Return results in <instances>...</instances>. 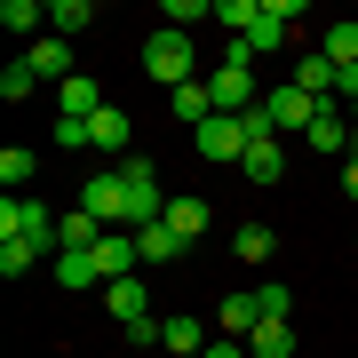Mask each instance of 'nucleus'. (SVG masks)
Wrapping results in <instances>:
<instances>
[{
	"label": "nucleus",
	"mask_w": 358,
	"mask_h": 358,
	"mask_svg": "<svg viewBox=\"0 0 358 358\" xmlns=\"http://www.w3.org/2000/svg\"><path fill=\"white\" fill-rule=\"evenodd\" d=\"M143 72H152V80H159L167 96H176L183 80H199V72H192V32H176V24H159L152 40H143Z\"/></svg>",
	"instance_id": "nucleus-1"
},
{
	"label": "nucleus",
	"mask_w": 358,
	"mask_h": 358,
	"mask_svg": "<svg viewBox=\"0 0 358 358\" xmlns=\"http://www.w3.org/2000/svg\"><path fill=\"white\" fill-rule=\"evenodd\" d=\"M207 96H215V112L247 120V112L263 103V88H255V64H247V56H223V64L207 72Z\"/></svg>",
	"instance_id": "nucleus-2"
},
{
	"label": "nucleus",
	"mask_w": 358,
	"mask_h": 358,
	"mask_svg": "<svg viewBox=\"0 0 358 358\" xmlns=\"http://www.w3.org/2000/svg\"><path fill=\"white\" fill-rule=\"evenodd\" d=\"M120 183H128V231H143V223H159L167 215V192H159V167L152 159H120Z\"/></svg>",
	"instance_id": "nucleus-3"
},
{
	"label": "nucleus",
	"mask_w": 358,
	"mask_h": 358,
	"mask_svg": "<svg viewBox=\"0 0 358 358\" xmlns=\"http://www.w3.org/2000/svg\"><path fill=\"white\" fill-rule=\"evenodd\" d=\"M0 239H32V247L56 255V215H48L32 192H8V199H0Z\"/></svg>",
	"instance_id": "nucleus-4"
},
{
	"label": "nucleus",
	"mask_w": 358,
	"mask_h": 358,
	"mask_svg": "<svg viewBox=\"0 0 358 358\" xmlns=\"http://www.w3.org/2000/svg\"><path fill=\"white\" fill-rule=\"evenodd\" d=\"M263 112H271V128H279V136H310V120H319L327 103L303 96V88L287 80V88H263Z\"/></svg>",
	"instance_id": "nucleus-5"
},
{
	"label": "nucleus",
	"mask_w": 358,
	"mask_h": 358,
	"mask_svg": "<svg viewBox=\"0 0 358 358\" xmlns=\"http://www.w3.org/2000/svg\"><path fill=\"white\" fill-rule=\"evenodd\" d=\"M80 207H88L103 231H120V223H128V183H120V167H103V176L80 183Z\"/></svg>",
	"instance_id": "nucleus-6"
},
{
	"label": "nucleus",
	"mask_w": 358,
	"mask_h": 358,
	"mask_svg": "<svg viewBox=\"0 0 358 358\" xmlns=\"http://www.w3.org/2000/svg\"><path fill=\"white\" fill-rule=\"evenodd\" d=\"M199 159H247V120L215 112V120L199 128Z\"/></svg>",
	"instance_id": "nucleus-7"
},
{
	"label": "nucleus",
	"mask_w": 358,
	"mask_h": 358,
	"mask_svg": "<svg viewBox=\"0 0 358 358\" xmlns=\"http://www.w3.org/2000/svg\"><path fill=\"white\" fill-rule=\"evenodd\" d=\"M136 231H103V239H96V271H103V287H112V279H136Z\"/></svg>",
	"instance_id": "nucleus-8"
},
{
	"label": "nucleus",
	"mask_w": 358,
	"mask_h": 358,
	"mask_svg": "<svg viewBox=\"0 0 358 358\" xmlns=\"http://www.w3.org/2000/svg\"><path fill=\"white\" fill-rule=\"evenodd\" d=\"M128 143H136V120L120 112V103H103V112L88 120V152H120L128 159Z\"/></svg>",
	"instance_id": "nucleus-9"
},
{
	"label": "nucleus",
	"mask_w": 358,
	"mask_h": 358,
	"mask_svg": "<svg viewBox=\"0 0 358 358\" xmlns=\"http://www.w3.org/2000/svg\"><path fill=\"white\" fill-rule=\"evenodd\" d=\"M24 64H32L40 80H56V88L80 72V64H72V40H56V32H40V40H32V48H24Z\"/></svg>",
	"instance_id": "nucleus-10"
},
{
	"label": "nucleus",
	"mask_w": 358,
	"mask_h": 358,
	"mask_svg": "<svg viewBox=\"0 0 358 358\" xmlns=\"http://www.w3.org/2000/svg\"><path fill=\"white\" fill-rule=\"evenodd\" d=\"M103 310H112V319L120 327H152V303H143V279H112V287H103Z\"/></svg>",
	"instance_id": "nucleus-11"
},
{
	"label": "nucleus",
	"mask_w": 358,
	"mask_h": 358,
	"mask_svg": "<svg viewBox=\"0 0 358 358\" xmlns=\"http://www.w3.org/2000/svg\"><path fill=\"white\" fill-rule=\"evenodd\" d=\"M303 143H310V152H358V128L334 112V103H327V112L310 120V136H303Z\"/></svg>",
	"instance_id": "nucleus-12"
},
{
	"label": "nucleus",
	"mask_w": 358,
	"mask_h": 358,
	"mask_svg": "<svg viewBox=\"0 0 358 358\" xmlns=\"http://www.w3.org/2000/svg\"><path fill=\"white\" fill-rule=\"evenodd\" d=\"M199 350H207L199 319H159V358H199Z\"/></svg>",
	"instance_id": "nucleus-13"
},
{
	"label": "nucleus",
	"mask_w": 358,
	"mask_h": 358,
	"mask_svg": "<svg viewBox=\"0 0 358 358\" xmlns=\"http://www.w3.org/2000/svg\"><path fill=\"white\" fill-rule=\"evenodd\" d=\"M263 327V303H255V287H239V294H223V334L231 343H247V334Z\"/></svg>",
	"instance_id": "nucleus-14"
},
{
	"label": "nucleus",
	"mask_w": 358,
	"mask_h": 358,
	"mask_svg": "<svg viewBox=\"0 0 358 358\" xmlns=\"http://www.w3.org/2000/svg\"><path fill=\"white\" fill-rule=\"evenodd\" d=\"M56 103H64V120H96V112H103V88H96L88 72H72L64 88H56Z\"/></svg>",
	"instance_id": "nucleus-15"
},
{
	"label": "nucleus",
	"mask_w": 358,
	"mask_h": 358,
	"mask_svg": "<svg viewBox=\"0 0 358 358\" xmlns=\"http://www.w3.org/2000/svg\"><path fill=\"white\" fill-rule=\"evenodd\" d=\"M247 358H294V319H263L247 334Z\"/></svg>",
	"instance_id": "nucleus-16"
},
{
	"label": "nucleus",
	"mask_w": 358,
	"mask_h": 358,
	"mask_svg": "<svg viewBox=\"0 0 358 358\" xmlns=\"http://www.w3.org/2000/svg\"><path fill=\"white\" fill-rule=\"evenodd\" d=\"M159 223L176 231L183 247H192V239H207V199H167V215H159Z\"/></svg>",
	"instance_id": "nucleus-17"
},
{
	"label": "nucleus",
	"mask_w": 358,
	"mask_h": 358,
	"mask_svg": "<svg viewBox=\"0 0 358 358\" xmlns=\"http://www.w3.org/2000/svg\"><path fill=\"white\" fill-rule=\"evenodd\" d=\"M0 24H8L16 40H40L48 32V8H40V0H0Z\"/></svg>",
	"instance_id": "nucleus-18"
},
{
	"label": "nucleus",
	"mask_w": 358,
	"mask_h": 358,
	"mask_svg": "<svg viewBox=\"0 0 358 358\" xmlns=\"http://www.w3.org/2000/svg\"><path fill=\"white\" fill-rule=\"evenodd\" d=\"M239 167H247V183H263V192H271V183L287 176V152H279V143H247Z\"/></svg>",
	"instance_id": "nucleus-19"
},
{
	"label": "nucleus",
	"mask_w": 358,
	"mask_h": 358,
	"mask_svg": "<svg viewBox=\"0 0 358 358\" xmlns=\"http://www.w3.org/2000/svg\"><path fill=\"white\" fill-rule=\"evenodd\" d=\"M103 239V223L88 215V207H72V215H56V255H64V247H96Z\"/></svg>",
	"instance_id": "nucleus-20"
},
{
	"label": "nucleus",
	"mask_w": 358,
	"mask_h": 358,
	"mask_svg": "<svg viewBox=\"0 0 358 358\" xmlns=\"http://www.w3.org/2000/svg\"><path fill=\"white\" fill-rule=\"evenodd\" d=\"M56 279H64V287H103L96 247H64V255H56Z\"/></svg>",
	"instance_id": "nucleus-21"
},
{
	"label": "nucleus",
	"mask_w": 358,
	"mask_h": 358,
	"mask_svg": "<svg viewBox=\"0 0 358 358\" xmlns=\"http://www.w3.org/2000/svg\"><path fill=\"white\" fill-rule=\"evenodd\" d=\"M294 88H303V96H319V103H334V64H327L319 48H310L303 64H294Z\"/></svg>",
	"instance_id": "nucleus-22"
},
{
	"label": "nucleus",
	"mask_w": 358,
	"mask_h": 358,
	"mask_svg": "<svg viewBox=\"0 0 358 358\" xmlns=\"http://www.w3.org/2000/svg\"><path fill=\"white\" fill-rule=\"evenodd\" d=\"M88 24H96L88 0H48V32H56V40H72V32H88Z\"/></svg>",
	"instance_id": "nucleus-23"
},
{
	"label": "nucleus",
	"mask_w": 358,
	"mask_h": 358,
	"mask_svg": "<svg viewBox=\"0 0 358 358\" xmlns=\"http://www.w3.org/2000/svg\"><path fill=\"white\" fill-rule=\"evenodd\" d=\"M136 255H143V263H176V255H183V239H176L167 223H143V231H136Z\"/></svg>",
	"instance_id": "nucleus-24"
},
{
	"label": "nucleus",
	"mask_w": 358,
	"mask_h": 358,
	"mask_svg": "<svg viewBox=\"0 0 358 358\" xmlns=\"http://www.w3.org/2000/svg\"><path fill=\"white\" fill-rule=\"evenodd\" d=\"M319 56H327L334 72H350V64H358V24H327V40H319Z\"/></svg>",
	"instance_id": "nucleus-25"
},
{
	"label": "nucleus",
	"mask_w": 358,
	"mask_h": 358,
	"mask_svg": "<svg viewBox=\"0 0 358 358\" xmlns=\"http://www.w3.org/2000/svg\"><path fill=\"white\" fill-rule=\"evenodd\" d=\"M255 16H263V0H215V24H223L231 40H247V32H255Z\"/></svg>",
	"instance_id": "nucleus-26"
},
{
	"label": "nucleus",
	"mask_w": 358,
	"mask_h": 358,
	"mask_svg": "<svg viewBox=\"0 0 358 358\" xmlns=\"http://www.w3.org/2000/svg\"><path fill=\"white\" fill-rule=\"evenodd\" d=\"M231 247H239V263H271V247H279V239H271V223H239V231H231Z\"/></svg>",
	"instance_id": "nucleus-27"
},
{
	"label": "nucleus",
	"mask_w": 358,
	"mask_h": 358,
	"mask_svg": "<svg viewBox=\"0 0 358 358\" xmlns=\"http://www.w3.org/2000/svg\"><path fill=\"white\" fill-rule=\"evenodd\" d=\"M40 255H48V247H32V239H0V279H24Z\"/></svg>",
	"instance_id": "nucleus-28"
},
{
	"label": "nucleus",
	"mask_w": 358,
	"mask_h": 358,
	"mask_svg": "<svg viewBox=\"0 0 358 358\" xmlns=\"http://www.w3.org/2000/svg\"><path fill=\"white\" fill-rule=\"evenodd\" d=\"M255 303H263V319H294V287H287V279H263Z\"/></svg>",
	"instance_id": "nucleus-29"
},
{
	"label": "nucleus",
	"mask_w": 358,
	"mask_h": 358,
	"mask_svg": "<svg viewBox=\"0 0 358 358\" xmlns=\"http://www.w3.org/2000/svg\"><path fill=\"white\" fill-rule=\"evenodd\" d=\"M167 24L192 32V24H215V0H167Z\"/></svg>",
	"instance_id": "nucleus-30"
},
{
	"label": "nucleus",
	"mask_w": 358,
	"mask_h": 358,
	"mask_svg": "<svg viewBox=\"0 0 358 358\" xmlns=\"http://www.w3.org/2000/svg\"><path fill=\"white\" fill-rule=\"evenodd\" d=\"M0 183H8V192H24V183H32V152H24V143L0 152Z\"/></svg>",
	"instance_id": "nucleus-31"
},
{
	"label": "nucleus",
	"mask_w": 358,
	"mask_h": 358,
	"mask_svg": "<svg viewBox=\"0 0 358 358\" xmlns=\"http://www.w3.org/2000/svg\"><path fill=\"white\" fill-rule=\"evenodd\" d=\"M32 88H40V72L24 64V56H16V64H8V72H0V96H8V103H24Z\"/></svg>",
	"instance_id": "nucleus-32"
},
{
	"label": "nucleus",
	"mask_w": 358,
	"mask_h": 358,
	"mask_svg": "<svg viewBox=\"0 0 358 358\" xmlns=\"http://www.w3.org/2000/svg\"><path fill=\"white\" fill-rule=\"evenodd\" d=\"M56 143H64V152H88V120H64V112H56Z\"/></svg>",
	"instance_id": "nucleus-33"
},
{
	"label": "nucleus",
	"mask_w": 358,
	"mask_h": 358,
	"mask_svg": "<svg viewBox=\"0 0 358 358\" xmlns=\"http://www.w3.org/2000/svg\"><path fill=\"white\" fill-rule=\"evenodd\" d=\"M199 358H247V343H231V334H223V343H207Z\"/></svg>",
	"instance_id": "nucleus-34"
},
{
	"label": "nucleus",
	"mask_w": 358,
	"mask_h": 358,
	"mask_svg": "<svg viewBox=\"0 0 358 358\" xmlns=\"http://www.w3.org/2000/svg\"><path fill=\"white\" fill-rule=\"evenodd\" d=\"M343 192H350V199H358V152H350V167H343Z\"/></svg>",
	"instance_id": "nucleus-35"
},
{
	"label": "nucleus",
	"mask_w": 358,
	"mask_h": 358,
	"mask_svg": "<svg viewBox=\"0 0 358 358\" xmlns=\"http://www.w3.org/2000/svg\"><path fill=\"white\" fill-rule=\"evenodd\" d=\"M350 128H358V103H350Z\"/></svg>",
	"instance_id": "nucleus-36"
}]
</instances>
